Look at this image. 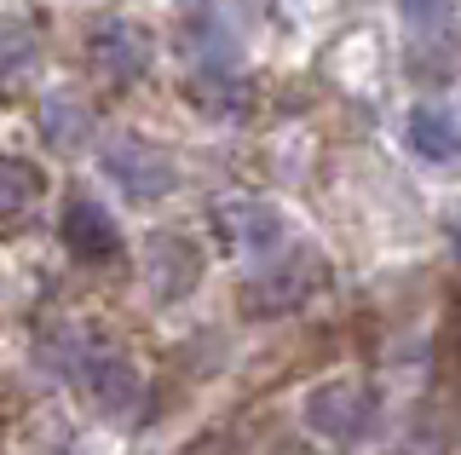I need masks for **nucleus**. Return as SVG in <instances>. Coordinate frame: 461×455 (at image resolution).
Instances as JSON below:
<instances>
[{
  "mask_svg": "<svg viewBox=\"0 0 461 455\" xmlns=\"http://www.w3.org/2000/svg\"><path fill=\"white\" fill-rule=\"evenodd\" d=\"M306 421H312V433L329 438V444L364 450V444L381 438V397L369 387H357V380H329V387H317L306 397Z\"/></svg>",
  "mask_w": 461,
  "mask_h": 455,
  "instance_id": "1",
  "label": "nucleus"
},
{
  "mask_svg": "<svg viewBox=\"0 0 461 455\" xmlns=\"http://www.w3.org/2000/svg\"><path fill=\"white\" fill-rule=\"evenodd\" d=\"M81 387L110 421H122V426L144 415V375L122 358V352H86L81 358Z\"/></svg>",
  "mask_w": 461,
  "mask_h": 455,
  "instance_id": "2",
  "label": "nucleus"
},
{
  "mask_svg": "<svg viewBox=\"0 0 461 455\" xmlns=\"http://www.w3.org/2000/svg\"><path fill=\"white\" fill-rule=\"evenodd\" d=\"M69 248H76L81 260H104V254H115L110 219H104V213H93L86 202H76V208H69Z\"/></svg>",
  "mask_w": 461,
  "mask_h": 455,
  "instance_id": "3",
  "label": "nucleus"
},
{
  "mask_svg": "<svg viewBox=\"0 0 461 455\" xmlns=\"http://www.w3.org/2000/svg\"><path fill=\"white\" fill-rule=\"evenodd\" d=\"M415 145H421L427 156H450V127H444L438 116H421L415 121Z\"/></svg>",
  "mask_w": 461,
  "mask_h": 455,
  "instance_id": "4",
  "label": "nucleus"
}]
</instances>
